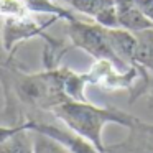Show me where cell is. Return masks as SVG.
<instances>
[{"mask_svg": "<svg viewBox=\"0 0 153 153\" xmlns=\"http://www.w3.org/2000/svg\"><path fill=\"white\" fill-rule=\"evenodd\" d=\"M51 115L76 133H79L87 142H91L99 150V153H109V148L102 138L104 128L107 125L114 123L125 128H133L142 123V120L132 114H127L115 107L96 105L91 100L84 102L68 100L51 110Z\"/></svg>", "mask_w": 153, "mask_h": 153, "instance_id": "1", "label": "cell"}, {"mask_svg": "<svg viewBox=\"0 0 153 153\" xmlns=\"http://www.w3.org/2000/svg\"><path fill=\"white\" fill-rule=\"evenodd\" d=\"M66 31L71 46L82 50L94 59H110L120 68H125L119 63L117 56L114 54L107 27H102L96 22H86L74 15L69 20H66Z\"/></svg>", "mask_w": 153, "mask_h": 153, "instance_id": "2", "label": "cell"}, {"mask_svg": "<svg viewBox=\"0 0 153 153\" xmlns=\"http://www.w3.org/2000/svg\"><path fill=\"white\" fill-rule=\"evenodd\" d=\"M41 13H30L27 17L22 18H7V20L0 22V40L4 43V46L8 51L15 53L17 46L20 43L31 40V38H43L45 43H53L56 41L54 38H51L50 35H46V28L51 27L56 20H59L58 17H50L48 20H41Z\"/></svg>", "mask_w": 153, "mask_h": 153, "instance_id": "3", "label": "cell"}, {"mask_svg": "<svg viewBox=\"0 0 153 153\" xmlns=\"http://www.w3.org/2000/svg\"><path fill=\"white\" fill-rule=\"evenodd\" d=\"M27 127L31 132H40V133H45V135L51 137L58 143H61L69 153H99V150L91 142H87L79 133L71 130L69 127H66L63 122L56 120L54 117H53V120H41L40 117L28 115Z\"/></svg>", "mask_w": 153, "mask_h": 153, "instance_id": "4", "label": "cell"}, {"mask_svg": "<svg viewBox=\"0 0 153 153\" xmlns=\"http://www.w3.org/2000/svg\"><path fill=\"white\" fill-rule=\"evenodd\" d=\"M71 10L107 28H117L115 0H61Z\"/></svg>", "mask_w": 153, "mask_h": 153, "instance_id": "5", "label": "cell"}, {"mask_svg": "<svg viewBox=\"0 0 153 153\" xmlns=\"http://www.w3.org/2000/svg\"><path fill=\"white\" fill-rule=\"evenodd\" d=\"M0 153H35L33 132L25 123L0 122Z\"/></svg>", "mask_w": 153, "mask_h": 153, "instance_id": "6", "label": "cell"}, {"mask_svg": "<svg viewBox=\"0 0 153 153\" xmlns=\"http://www.w3.org/2000/svg\"><path fill=\"white\" fill-rule=\"evenodd\" d=\"M109 41L114 50V54L117 56V59L122 66L130 68L135 64L137 38L133 31H128L120 27L109 28Z\"/></svg>", "mask_w": 153, "mask_h": 153, "instance_id": "7", "label": "cell"}, {"mask_svg": "<svg viewBox=\"0 0 153 153\" xmlns=\"http://www.w3.org/2000/svg\"><path fill=\"white\" fill-rule=\"evenodd\" d=\"M115 12H117V23H119L120 28H125V30L135 33V31L153 27V23L137 7L133 0H115Z\"/></svg>", "mask_w": 153, "mask_h": 153, "instance_id": "8", "label": "cell"}, {"mask_svg": "<svg viewBox=\"0 0 153 153\" xmlns=\"http://www.w3.org/2000/svg\"><path fill=\"white\" fill-rule=\"evenodd\" d=\"M109 150H122L123 153H153V133L143 130L142 127L128 128V135L125 140L112 146Z\"/></svg>", "mask_w": 153, "mask_h": 153, "instance_id": "9", "label": "cell"}, {"mask_svg": "<svg viewBox=\"0 0 153 153\" xmlns=\"http://www.w3.org/2000/svg\"><path fill=\"white\" fill-rule=\"evenodd\" d=\"M61 74H63V86L64 92H66L69 100H77V102H84L87 100L86 97V89L89 86L84 73H76V71L69 69V68L61 66Z\"/></svg>", "mask_w": 153, "mask_h": 153, "instance_id": "10", "label": "cell"}, {"mask_svg": "<svg viewBox=\"0 0 153 153\" xmlns=\"http://www.w3.org/2000/svg\"><path fill=\"white\" fill-rule=\"evenodd\" d=\"M135 64L145 71H153V27L135 31Z\"/></svg>", "mask_w": 153, "mask_h": 153, "instance_id": "11", "label": "cell"}, {"mask_svg": "<svg viewBox=\"0 0 153 153\" xmlns=\"http://www.w3.org/2000/svg\"><path fill=\"white\" fill-rule=\"evenodd\" d=\"M35 140V153H69L61 143L53 140L51 137L40 132H33Z\"/></svg>", "mask_w": 153, "mask_h": 153, "instance_id": "12", "label": "cell"}, {"mask_svg": "<svg viewBox=\"0 0 153 153\" xmlns=\"http://www.w3.org/2000/svg\"><path fill=\"white\" fill-rule=\"evenodd\" d=\"M17 66H22V64L15 59V53L8 51L0 40V69L2 68H17Z\"/></svg>", "mask_w": 153, "mask_h": 153, "instance_id": "13", "label": "cell"}, {"mask_svg": "<svg viewBox=\"0 0 153 153\" xmlns=\"http://www.w3.org/2000/svg\"><path fill=\"white\" fill-rule=\"evenodd\" d=\"M137 7L145 13V17L153 23V0H133Z\"/></svg>", "mask_w": 153, "mask_h": 153, "instance_id": "14", "label": "cell"}, {"mask_svg": "<svg viewBox=\"0 0 153 153\" xmlns=\"http://www.w3.org/2000/svg\"><path fill=\"white\" fill-rule=\"evenodd\" d=\"M145 97L148 99V107H150V109H153V71H146Z\"/></svg>", "mask_w": 153, "mask_h": 153, "instance_id": "15", "label": "cell"}, {"mask_svg": "<svg viewBox=\"0 0 153 153\" xmlns=\"http://www.w3.org/2000/svg\"><path fill=\"white\" fill-rule=\"evenodd\" d=\"M140 127H142L143 130H146V132L153 133V123H146V122H142V123H140Z\"/></svg>", "mask_w": 153, "mask_h": 153, "instance_id": "16", "label": "cell"}, {"mask_svg": "<svg viewBox=\"0 0 153 153\" xmlns=\"http://www.w3.org/2000/svg\"><path fill=\"white\" fill-rule=\"evenodd\" d=\"M56 2H58V0H56Z\"/></svg>", "mask_w": 153, "mask_h": 153, "instance_id": "17", "label": "cell"}]
</instances>
